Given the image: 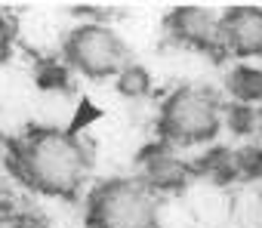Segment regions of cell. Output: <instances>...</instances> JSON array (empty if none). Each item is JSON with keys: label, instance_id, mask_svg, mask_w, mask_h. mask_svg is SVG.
<instances>
[{"label": "cell", "instance_id": "obj_1", "mask_svg": "<svg viewBox=\"0 0 262 228\" xmlns=\"http://www.w3.org/2000/svg\"><path fill=\"white\" fill-rule=\"evenodd\" d=\"M90 170L86 148L74 133L37 130L19 145V173L37 191L53 197H71Z\"/></svg>", "mask_w": 262, "mask_h": 228}, {"label": "cell", "instance_id": "obj_2", "mask_svg": "<svg viewBox=\"0 0 262 228\" xmlns=\"http://www.w3.org/2000/svg\"><path fill=\"white\" fill-rule=\"evenodd\" d=\"M222 127V105L216 93L204 86H179L167 96L161 108L158 130L173 145H201L210 142Z\"/></svg>", "mask_w": 262, "mask_h": 228}, {"label": "cell", "instance_id": "obj_3", "mask_svg": "<svg viewBox=\"0 0 262 228\" xmlns=\"http://www.w3.org/2000/svg\"><path fill=\"white\" fill-rule=\"evenodd\" d=\"M90 228H158V200L142 179H111L90 194Z\"/></svg>", "mask_w": 262, "mask_h": 228}, {"label": "cell", "instance_id": "obj_4", "mask_svg": "<svg viewBox=\"0 0 262 228\" xmlns=\"http://www.w3.org/2000/svg\"><path fill=\"white\" fill-rule=\"evenodd\" d=\"M65 59L80 74L102 80V77L117 74L126 65V47L105 25H80L65 40Z\"/></svg>", "mask_w": 262, "mask_h": 228}, {"label": "cell", "instance_id": "obj_5", "mask_svg": "<svg viewBox=\"0 0 262 228\" xmlns=\"http://www.w3.org/2000/svg\"><path fill=\"white\" fill-rule=\"evenodd\" d=\"M219 22V40L225 53L241 59L262 56V10L259 7H228Z\"/></svg>", "mask_w": 262, "mask_h": 228}, {"label": "cell", "instance_id": "obj_6", "mask_svg": "<svg viewBox=\"0 0 262 228\" xmlns=\"http://www.w3.org/2000/svg\"><path fill=\"white\" fill-rule=\"evenodd\" d=\"M167 28L173 31L176 40H182V43H188L194 50L213 53L216 59L225 53L222 40H219V22L204 7H176L167 16Z\"/></svg>", "mask_w": 262, "mask_h": 228}, {"label": "cell", "instance_id": "obj_7", "mask_svg": "<svg viewBox=\"0 0 262 228\" xmlns=\"http://www.w3.org/2000/svg\"><path fill=\"white\" fill-rule=\"evenodd\" d=\"M194 176H198L194 164L179 161L176 154H170L161 145L145 148V154H142V182L151 191H182V188H188V182Z\"/></svg>", "mask_w": 262, "mask_h": 228}, {"label": "cell", "instance_id": "obj_8", "mask_svg": "<svg viewBox=\"0 0 262 228\" xmlns=\"http://www.w3.org/2000/svg\"><path fill=\"white\" fill-rule=\"evenodd\" d=\"M225 86L241 105H256L262 102V68L253 65H234L225 74Z\"/></svg>", "mask_w": 262, "mask_h": 228}, {"label": "cell", "instance_id": "obj_9", "mask_svg": "<svg viewBox=\"0 0 262 228\" xmlns=\"http://www.w3.org/2000/svg\"><path fill=\"white\" fill-rule=\"evenodd\" d=\"M198 176H210L213 182L219 185H228L237 173H234V154L228 148H213L210 154H204L198 164H194Z\"/></svg>", "mask_w": 262, "mask_h": 228}, {"label": "cell", "instance_id": "obj_10", "mask_svg": "<svg viewBox=\"0 0 262 228\" xmlns=\"http://www.w3.org/2000/svg\"><path fill=\"white\" fill-rule=\"evenodd\" d=\"M117 93L126 96V99H142V96H148L151 93V74L142 65H136V62L123 65L117 71Z\"/></svg>", "mask_w": 262, "mask_h": 228}, {"label": "cell", "instance_id": "obj_11", "mask_svg": "<svg viewBox=\"0 0 262 228\" xmlns=\"http://www.w3.org/2000/svg\"><path fill=\"white\" fill-rule=\"evenodd\" d=\"M225 118H228V130L234 136H253L259 130V111L253 105H241V102H231L225 108Z\"/></svg>", "mask_w": 262, "mask_h": 228}, {"label": "cell", "instance_id": "obj_12", "mask_svg": "<svg viewBox=\"0 0 262 228\" xmlns=\"http://www.w3.org/2000/svg\"><path fill=\"white\" fill-rule=\"evenodd\" d=\"M234 154V173L241 179H262V145H244Z\"/></svg>", "mask_w": 262, "mask_h": 228}, {"label": "cell", "instance_id": "obj_13", "mask_svg": "<svg viewBox=\"0 0 262 228\" xmlns=\"http://www.w3.org/2000/svg\"><path fill=\"white\" fill-rule=\"evenodd\" d=\"M34 80L40 89H65L68 86V71L59 62H40L34 71Z\"/></svg>", "mask_w": 262, "mask_h": 228}, {"label": "cell", "instance_id": "obj_14", "mask_svg": "<svg viewBox=\"0 0 262 228\" xmlns=\"http://www.w3.org/2000/svg\"><path fill=\"white\" fill-rule=\"evenodd\" d=\"M7 34H10V28H7V22L0 19V40H7Z\"/></svg>", "mask_w": 262, "mask_h": 228}, {"label": "cell", "instance_id": "obj_15", "mask_svg": "<svg viewBox=\"0 0 262 228\" xmlns=\"http://www.w3.org/2000/svg\"><path fill=\"white\" fill-rule=\"evenodd\" d=\"M259 130H262V111H259Z\"/></svg>", "mask_w": 262, "mask_h": 228}]
</instances>
